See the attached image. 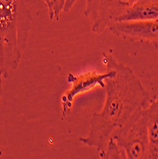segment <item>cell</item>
<instances>
[{
  "mask_svg": "<svg viewBox=\"0 0 158 159\" xmlns=\"http://www.w3.org/2000/svg\"><path fill=\"white\" fill-rule=\"evenodd\" d=\"M105 67L115 75L105 80L106 99L101 111L94 112L86 137H80L83 145L101 152L111 134L143 111L151 103V95L145 86L128 65L122 64L111 53L103 52Z\"/></svg>",
  "mask_w": 158,
  "mask_h": 159,
  "instance_id": "cell-1",
  "label": "cell"
},
{
  "mask_svg": "<svg viewBox=\"0 0 158 159\" xmlns=\"http://www.w3.org/2000/svg\"><path fill=\"white\" fill-rule=\"evenodd\" d=\"M33 21L25 0H0V69L4 77L18 68Z\"/></svg>",
  "mask_w": 158,
  "mask_h": 159,
  "instance_id": "cell-2",
  "label": "cell"
},
{
  "mask_svg": "<svg viewBox=\"0 0 158 159\" xmlns=\"http://www.w3.org/2000/svg\"><path fill=\"white\" fill-rule=\"evenodd\" d=\"M111 138L117 143L127 159H150L147 124L143 111L116 129Z\"/></svg>",
  "mask_w": 158,
  "mask_h": 159,
  "instance_id": "cell-3",
  "label": "cell"
},
{
  "mask_svg": "<svg viewBox=\"0 0 158 159\" xmlns=\"http://www.w3.org/2000/svg\"><path fill=\"white\" fill-rule=\"evenodd\" d=\"M138 0H86L85 16L91 20L92 32L100 34Z\"/></svg>",
  "mask_w": 158,
  "mask_h": 159,
  "instance_id": "cell-4",
  "label": "cell"
},
{
  "mask_svg": "<svg viewBox=\"0 0 158 159\" xmlns=\"http://www.w3.org/2000/svg\"><path fill=\"white\" fill-rule=\"evenodd\" d=\"M115 75V70L111 68L106 67V71L99 74L97 71L92 70L79 75L73 74L68 75V82L71 85L70 88L63 93L61 97L62 115H66L73 108L75 98L85 93L91 92L96 88L105 89V80Z\"/></svg>",
  "mask_w": 158,
  "mask_h": 159,
  "instance_id": "cell-5",
  "label": "cell"
},
{
  "mask_svg": "<svg viewBox=\"0 0 158 159\" xmlns=\"http://www.w3.org/2000/svg\"><path fill=\"white\" fill-rule=\"evenodd\" d=\"M108 29L123 40L158 44V20L116 21Z\"/></svg>",
  "mask_w": 158,
  "mask_h": 159,
  "instance_id": "cell-6",
  "label": "cell"
},
{
  "mask_svg": "<svg viewBox=\"0 0 158 159\" xmlns=\"http://www.w3.org/2000/svg\"><path fill=\"white\" fill-rule=\"evenodd\" d=\"M158 20V0H138L117 21Z\"/></svg>",
  "mask_w": 158,
  "mask_h": 159,
  "instance_id": "cell-7",
  "label": "cell"
},
{
  "mask_svg": "<svg viewBox=\"0 0 158 159\" xmlns=\"http://www.w3.org/2000/svg\"><path fill=\"white\" fill-rule=\"evenodd\" d=\"M143 113L147 124L150 159H158V98L151 101Z\"/></svg>",
  "mask_w": 158,
  "mask_h": 159,
  "instance_id": "cell-8",
  "label": "cell"
},
{
  "mask_svg": "<svg viewBox=\"0 0 158 159\" xmlns=\"http://www.w3.org/2000/svg\"><path fill=\"white\" fill-rule=\"evenodd\" d=\"M99 157L100 158H111V159L112 158L114 159L126 158L123 151L119 148L117 143L112 138H110L105 148L101 152H99Z\"/></svg>",
  "mask_w": 158,
  "mask_h": 159,
  "instance_id": "cell-9",
  "label": "cell"
},
{
  "mask_svg": "<svg viewBox=\"0 0 158 159\" xmlns=\"http://www.w3.org/2000/svg\"><path fill=\"white\" fill-rule=\"evenodd\" d=\"M51 4H52V10L49 12L50 18L52 21L54 20L58 21L61 12H63L65 0H51Z\"/></svg>",
  "mask_w": 158,
  "mask_h": 159,
  "instance_id": "cell-10",
  "label": "cell"
},
{
  "mask_svg": "<svg viewBox=\"0 0 158 159\" xmlns=\"http://www.w3.org/2000/svg\"><path fill=\"white\" fill-rule=\"evenodd\" d=\"M77 1H78V0H65L63 12H69L71 9H73V7L74 6V4Z\"/></svg>",
  "mask_w": 158,
  "mask_h": 159,
  "instance_id": "cell-11",
  "label": "cell"
},
{
  "mask_svg": "<svg viewBox=\"0 0 158 159\" xmlns=\"http://www.w3.org/2000/svg\"><path fill=\"white\" fill-rule=\"evenodd\" d=\"M3 77H4V75H3V71L0 69V102H1V98L3 96V93H4V90H3Z\"/></svg>",
  "mask_w": 158,
  "mask_h": 159,
  "instance_id": "cell-12",
  "label": "cell"
},
{
  "mask_svg": "<svg viewBox=\"0 0 158 159\" xmlns=\"http://www.w3.org/2000/svg\"><path fill=\"white\" fill-rule=\"evenodd\" d=\"M44 1V3L46 4L47 8H48V11L50 12L51 10H52V4H51V0H43Z\"/></svg>",
  "mask_w": 158,
  "mask_h": 159,
  "instance_id": "cell-13",
  "label": "cell"
}]
</instances>
